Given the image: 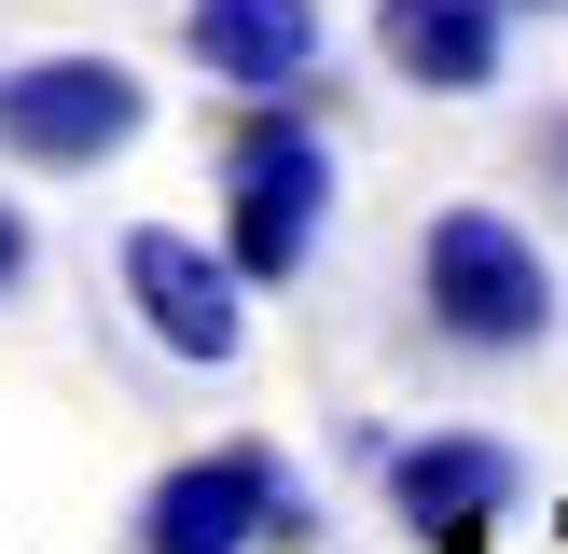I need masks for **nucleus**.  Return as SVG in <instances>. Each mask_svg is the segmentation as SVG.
<instances>
[{"mask_svg": "<svg viewBox=\"0 0 568 554\" xmlns=\"http://www.w3.org/2000/svg\"><path fill=\"white\" fill-rule=\"evenodd\" d=\"M333 83L305 98H236L222 125V249L250 264V291H292L333 236V138H320Z\"/></svg>", "mask_w": 568, "mask_h": 554, "instance_id": "nucleus-1", "label": "nucleus"}, {"mask_svg": "<svg viewBox=\"0 0 568 554\" xmlns=\"http://www.w3.org/2000/svg\"><path fill=\"white\" fill-rule=\"evenodd\" d=\"M416 319H430V347H458V360H527L555 332V249L527 236L514 208L458 194V208L416 236Z\"/></svg>", "mask_w": 568, "mask_h": 554, "instance_id": "nucleus-2", "label": "nucleus"}, {"mask_svg": "<svg viewBox=\"0 0 568 554\" xmlns=\"http://www.w3.org/2000/svg\"><path fill=\"white\" fill-rule=\"evenodd\" d=\"M305 485H292V458L277 443H194L181 471H153V499H139V554H277V541H305Z\"/></svg>", "mask_w": 568, "mask_h": 554, "instance_id": "nucleus-3", "label": "nucleus"}, {"mask_svg": "<svg viewBox=\"0 0 568 554\" xmlns=\"http://www.w3.org/2000/svg\"><path fill=\"white\" fill-rule=\"evenodd\" d=\"M139 125H153V83L125 55H14L0 70V153L42 166V181H83V166L139 153Z\"/></svg>", "mask_w": 568, "mask_h": 554, "instance_id": "nucleus-4", "label": "nucleus"}, {"mask_svg": "<svg viewBox=\"0 0 568 554\" xmlns=\"http://www.w3.org/2000/svg\"><path fill=\"white\" fill-rule=\"evenodd\" d=\"M125 305H139V332H153L166 360H194V375H222V360L250 347V264L222 236H194V222H139L125 236Z\"/></svg>", "mask_w": 568, "mask_h": 554, "instance_id": "nucleus-5", "label": "nucleus"}, {"mask_svg": "<svg viewBox=\"0 0 568 554\" xmlns=\"http://www.w3.org/2000/svg\"><path fill=\"white\" fill-rule=\"evenodd\" d=\"M375 471H388V513L416 526V554H486L514 526V499H527V471H514L499 430H416Z\"/></svg>", "mask_w": 568, "mask_h": 554, "instance_id": "nucleus-6", "label": "nucleus"}, {"mask_svg": "<svg viewBox=\"0 0 568 554\" xmlns=\"http://www.w3.org/2000/svg\"><path fill=\"white\" fill-rule=\"evenodd\" d=\"M181 55L222 98H305L320 83V0H181Z\"/></svg>", "mask_w": 568, "mask_h": 554, "instance_id": "nucleus-7", "label": "nucleus"}, {"mask_svg": "<svg viewBox=\"0 0 568 554\" xmlns=\"http://www.w3.org/2000/svg\"><path fill=\"white\" fill-rule=\"evenodd\" d=\"M375 55L416 98H486L514 55V0H375Z\"/></svg>", "mask_w": 568, "mask_h": 554, "instance_id": "nucleus-8", "label": "nucleus"}, {"mask_svg": "<svg viewBox=\"0 0 568 554\" xmlns=\"http://www.w3.org/2000/svg\"><path fill=\"white\" fill-rule=\"evenodd\" d=\"M28 277H42V236H28V208H14V194H0V305H14Z\"/></svg>", "mask_w": 568, "mask_h": 554, "instance_id": "nucleus-9", "label": "nucleus"}, {"mask_svg": "<svg viewBox=\"0 0 568 554\" xmlns=\"http://www.w3.org/2000/svg\"><path fill=\"white\" fill-rule=\"evenodd\" d=\"M527 166H541V194H555V208H568V98L541 111V125H527Z\"/></svg>", "mask_w": 568, "mask_h": 554, "instance_id": "nucleus-10", "label": "nucleus"}, {"mask_svg": "<svg viewBox=\"0 0 568 554\" xmlns=\"http://www.w3.org/2000/svg\"><path fill=\"white\" fill-rule=\"evenodd\" d=\"M514 14H568V0H514Z\"/></svg>", "mask_w": 568, "mask_h": 554, "instance_id": "nucleus-11", "label": "nucleus"}]
</instances>
